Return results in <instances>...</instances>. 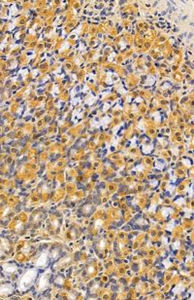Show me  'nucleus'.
<instances>
[{
	"mask_svg": "<svg viewBox=\"0 0 194 300\" xmlns=\"http://www.w3.org/2000/svg\"><path fill=\"white\" fill-rule=\"evenodd\" d=\"M10 290H12V286H0V293H3V292H9Z\"/></svg>",
	"mask_w": 194,
	"mask_h": 300,
	"instance_id": "obj_1",
	"label": "nucleus"
},
{
	"mask_svg": "<svg viewBox=\"0 0 194 300\" xmlns=\"http://www.w3.org/2000/svg\"><path fill=\"white\" fill-rule=\"evenodd\" d=\"M4 269H5L7 272H13V271H15L16 267L12 265H4Z\"/></svg>",
	"mask_w": 194,
	"mask_h": 300,
	"instance_id": "obj_2",
	"label": "nucleus"
}]
</instances>
